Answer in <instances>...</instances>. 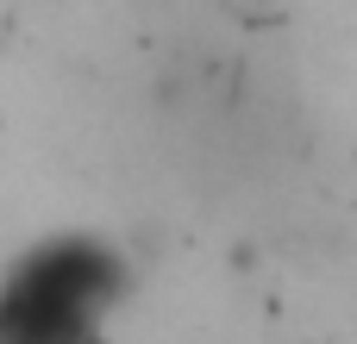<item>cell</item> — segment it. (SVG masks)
<instances>
[{"mask_svg": "<svg viewBox=\"0 0 357 344\" xmlns=\"http://www.w3.org/2000/svg\"><path fill=\"white\" fill-rule=\"evenodd\" d=\"M132 263L94 232H63L0 276V344H88L126 301Z\"/></svg>", "mask_w": 357, "mask_h": 344, "instance_id": "cell-1", "label": "cell"}, {"mask_svg": "<svg viewBox=\"0 0 357 344\" xmlns=\"http://www.w3.org/2000/svg\"><path fill=\"white\" fill-rule=\"evenodd\" d=\"M238 25H276L282 19V0H220Z\"/></svg>", "mask_w": 357, "mask_h": 344, "instance_id": "cell-2", "label": "cell"}]
</instances>
